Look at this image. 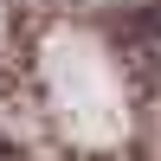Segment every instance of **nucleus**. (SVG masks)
I'll use <instances>...</instances> for the list:
<instances>
[{
	"mask_svg": "<svg viewBox=\"0 0 161 161\" xmlns=\"http://www.w3.org/2000/svg\"><path fill=\"white\" fill-rule=\"evenodd\" d=\"M129 39H136V45H142V52H148V58L161 64V7H148V13H142V19H136V32H129Z\"/></svg>",
	"mask_w": 161,
	"mask_h": 161,
	"instance_id": "f257e3e1",
	"label": "nucleus"
}]
</instances>
